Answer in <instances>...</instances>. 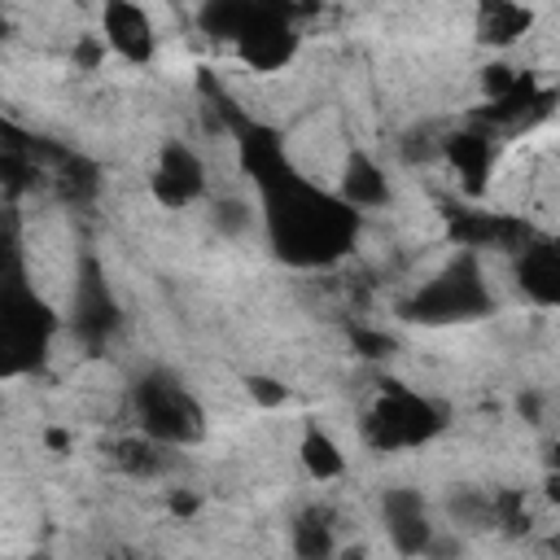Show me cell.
<instances>
[{
	"instance_id": "cell-1",
	"label": "cell",
	"mask_w": 560,
	"mask_h": 560,
	"mask_svg": "<svg viewBox=\"0 0 560 560\" xmlns=\"http://www.w3.org/2000/svg\"><path fill=\"white\" fill-rule=\"evenodd\" d=\"M241 153L254 171L262 232L289 267H332L354 249L363 214L337 188H319L315 175L298 171L276 136L241 140Z\"/></svg>"
},
{
	"instance_id": "cell-2",
	"label": "cell",
	"mask_w": 560,
	"mask_h": 560,
	"mask_svg": "<svg viewBox=\"0 0 560 560\" xmlns=\"http://www.w3.org/2000/svg\"><path fill=\"white\" fill-rule=\"evenodd\" d=\"M494 311L486 262L477 249H455L433 276H424L402 302L398 315L411 324H464Z\"/></svg>"
},
{
	"instance_id": "cell-3",
	"label": "cell",
	"mask_w": 560,
	"mask_h": 560,
	"mask_svg": "<svg viewBox=\"0 0 560 560\" xmlns=\"http://www.w3.org/2000/svg\"><path fill=\"white\" fill-rule=\"evenodd\" d=\"M451 424L446 407L402 381H385L376 398L363 407L359 433L376 455H398V451H420L429 446L442 429Z\"/></svg>"
},
{
	"instance_id": "cell-4",
	"label": "cell",
	"mask_w": 560,
	"mask_h": 560,
	"mask_svg": "<svg viewBox=\"0 0 560 560\" xmlns=\"http://www.w3.org/2000/svg\"><path fill=\"white\" fill-rule=\"evenodd\" d=\"M131 407H136V429L166 442V446H197L206 438V407L201 398L179 385L171 372H144L131 385Z\"/></svg>"
},
{
	"instance_id": "cell-5",
	"label": "cell",
	"mask_w": 560,
	"mask_h": 560,
	"mask_svg": "<svg viewBox=\"0 0 560 560\" xmlns=\"http://www.w3.org/2000/svg\"><path fill=\"white\" fill-rule=\"evenodd\" d=\"M149 197L162 210H188L210 197V166L188 140H162L149 166Z\"/></svg>"
},
{
	"instance_id": "cell-6",
	"label": "cell",
	"mask_w": 560,
	"mask_h": 560,
	"mask_svg": "<svg viewBox=\"0 0 560 560\" xmlns=\"http://www.w3.org/2000/svg\"><path fill=\"white\" fill-rule=\"evenodd\" d=\"M508 276L512 289L538 306V311H560V232L534 228L516 254H508Z\"/></svg>"
},
{
	"instance_id": "cell-7",
	"label": "cell",
	"mask_w": 560,
	"mask_h": 560,
	"mask_svg": "<svg viewBox=\"0 0 560 560\" xmlns=\"http://www.w3.org/2000/svg\"><path fill=\"white\" fill-rule=\"evenodd\" d=\"M494 131L490 127H481V122H464V127H455V131H446L442 136V153H438V162H446L451 171H455V184H459V192L468 197V201H481L486 192H490V175H494V158H499V149H494Z\"/></svg>"
},
{
	"instance_id": "cell-8",
	"label": "cell",
	"mask_w": 560,
	"mask_h": 560,
	"mask_svg": "<svg viewBox=\"0 0 560 560\" xmlns=\"http://www.w3.org/2000/svg\"><path fill=\"white\" fill-rule=\"evenodd\" d=\"M332 188L341 192V201H350L359 214H372V210H385L389 197H394V179L385 171V162L363 149V144H346L337 166H332Z\"/></svg>"
},
{
	"instance_id": "cell-9",
	"label": "cell",
	"mask_w": 560,
	"mask_h": 560,
	"mask_svg": "<svg viewBox=\"0 0 560 560\" xmlns=\"http://www.w3.org/2000/svg\"><path fill=\"white\" fill-rule=\"evenodd\" d=\"M101 35L127 66H149L158 57V26L140 0H101Z\"/></svg>"
},
{
	"instance_id": "cell-10",
	"label": "cell",
	"mask_w": 560,
	"mask_h": 560,
	"mask_svg": "<svg viewBox=\"0 0 560 560\" xmlns=\"http://www.w3.org/2000/svg\"><path fill=\"white\" fill-rule=\"evenodd\" d=\"M381 525L398 556H429V542L438 534L424 494L411 486H389L381 494Z\"/></svg>"
},
{
	"instance_id": "cell-11",
	"label": "cell",
	"mask_w": 560,
	"mask_h": 560,
	"mask_svg": "<svg viewBox=\"0 0 560 560\" xmlns=\"http://www.w3.org/2000/svg\"><path fill=\"white\" fill-rule=\"evenodd\" d=\"M534 31V9L525 0H477L472 4V39L490 52L516 48Z\"/></svg>"
},
{
	"instance_id": "cell-12",
	"label": "cell",
	"mask_w": 560,
	"mask_h": 560,
	"mask_svg": "<svg viewBox=\"0 0 560 560\" xmlns=\"http://www.w3.org/2000/svg\"><path fill=\"white\" fill-rule=\"evenodd\" d=\"M206 223L219 241H245L249 232L262 228V206H258V197H245V192H210Z\"/></svg>"
},
{
	"instance_id": "cell-13",
	"label": "cell",
	"mask_w": 560,
	"mask_h": 560,
	"mask_svg": "<svg viewBox=\"0 0 560 560\" xmlns=\"http://www.w3.org/2000/svg\"><path fill=\"white\" fill-rule=\"evenodd\" d=\"M298 464H302V472L311 481H341L346 468H350L341 442L324 424H315V420H306L302 433H298Z\"/></svg>"
},
{
	"instance_id": "cell-14",
	"label": "cell",
	"mask_w": 560,
	"mask_h": 560,
	"mask_svg": "<svg viewBox=\"0 0 560 560\" xmlns=\"http://www.w3.org/2000/svg\"><path fill=\"white\" fill-rule=\"evenodd\" d=\"M442 512H446V525H451V529H459V534H481V529H494V490H472V486H459L455 494H446Z\"/></svg>"
},
{
	"instance_id": "cell-15",
	"label": "cell",
	"mask_w": 560,
	"mask_h": 560,
	"mask_svg": "<svg viewBox=\"0 0 560 560\" xmlns=\"http://www.w3.org/2000/svg\"><path fill=\"white\" fill-rule=\"evenodd\" d=\"M289 542H293V556L302 560H324L337 551V534H332V516L324 508H306L293 516L289 525Z\"/></svg>"
},
{
	"instance_id": "cell-16",
	"label": "cell",
	"mask_w": 560,
	"mask_h": 560,
	"mask_svg": "<svg viewBox=\"0 0 560 560\" xmlns=\"http://www.w3.org/2000/svg\"><path fill=\"white\" fill-rule=\"evenodd\" d=\"M534 512L525 490H494V529L499 534H529Z\"/></svg>"
},
{
	"instance_id": "cell-17",
	"label": "cell",
	"mask_w": 560,
	"mask_h": 560,
	"mask_svg": "<svg viewBox=\"0 0 560 560\" xmlns=\"http://www.w3.org/2000/svg\"><path fill=\"white\" fill-rule=\"evenodd\" d=\"M241 385H245V398L254 407H262V411H276V407L289 402V385L280 376H271V372H245Z\"/></svg>"
},
{
	"instance_id": "cell-18",
	"label": "cell",
	"mask_w": 560,
	"mask_h": 560,
	"mask_svg": "<svg viewBox=\"0 0 560 560\" xmlns=\"http://www.w3.org/2000/svg\"><path fill=\"white\" fill-rule=\"evenodd\" d=\"M521 74H525V70H516L512 61H490V66H481V70H477V92H481V101H494V96L512 92V88L521 83Z\"/></svg>"
},
{
	"instance_id": "cell-19",
	"label": "cell",
	"mask_w": 560,
	"mask_h": 560,
	"mask_svg": "<svg viewBox=\"0 0 560 560\" xmlns=\"http://www.w3.org/2000/svg\"><path fill=\"white\" fill-rule=\"evenodd\" d=\"M350 341H354V350H359L363 359H389V354L398 350L385 328H363V324L350 328Z\"/></svg>"
},
{
	"instance_id": "cell-20",
	"label": "cell",
	"mask_w": 560,
	"mask_h": 560,
	"mask_svg": "<svg viewBox=\"0 0 560 560\" xmlns=\"http://www.w3.org/2000/svg\"><path fill=\"white\" fill-rule=\"evenodd\" d=\"M538 486H542V499L551 508H560V438L542 446V481Z\"/></svg>"
}]
</instances>
